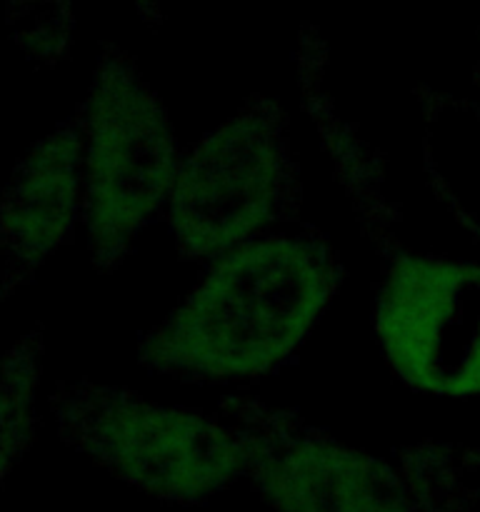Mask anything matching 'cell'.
Masks as SVG:
<instances>
[{
    "label": "cell",
    "mask_w": 480,
    "mask_h": 512,
    "mask_svg": "<svg viewBox=\"0 0 480 512\" xmlns=\"http://www.w3.org/2000/svg\"><path fill=\"white\" fill-rule=\"evenodd\" d=\"M343 275L315 228L248 240L220 255L185 303L140 338V365L180 380L268 373L303 343Z\"/></svg>",
    "instance_id": "1"
},
{
    "label": "cell",
    "mask_w": 480,
    "mask_h": 512,
    "mask_svg": "<svg viewBox=\"0 0 480 512\" xmlns=\"http://www.w3.org/2000/svg\"><path fill=\"white\" fill-rule=\"evenodd\" d=\"M48 405L63 443L165 503H205L245 478V435L195 410L88 378L58 380Z\"/></svg>",
    "instance_id": "2"
},
{
    "label": "cell",
    "mask_w": 480,
    "mask_h": 512,
    "mask_svg": "<svg viewBox=\"0 0 480 512\" xmlns=\"http://www.w3.org/2000/svg\"><path fill=\"white\" fill-rule=\"evenodd\" d=\"M83 113V220L98 273H113L160 213L178 173L168 115L133 55L103 43Z\"/></svg>",
    "instance_id": "3"
},
{
    "label": "cell",
    "mask_w": 480,
    "mask_h": 512,
    "mask_svg": "<svg viewBox=\"0 0 480 512\" xmlns=\"http://www.w3.org/2000/svg\"><path fill=\"white\" fill-rule=\"evenodd\" d=\"M170 228L183 260L223 255L303 205L285 110L265 95L210 130L178 163L168 195Z\"/></svg>",
    "instance_id": "4"
},
{
    "label": "cell",
    "mask_w": 480,
    "mask_h": 512,
    "mask_svg": "<svg viewBox=\"0 0 480 512\" xmlns=\"http://www.w3.org/2000/svg\"><path fill=\"white\" fill-rule=\"evenodd\" d=\"M385 280L375 333L400 380L445 398L480 395V265L378 245Z\"/></svg>",
    "instance_id": "5"
},
{
    "label": "cell",
    "mask_w": 480,
    "mask_h": 512,
    "mask_svg": "<svg viewBox=\"0 0 480 512\" xmlns=\"http://www.w3.org/2000/svg\"><path fill=\"white\" fill-rule=\"evenodd\" d=\"M220 410L245 435V478L278 512H415L395 468L295 410L258 398H225Z\"/></svg>",
    "instance_id": "6"
},
{
    "label": "cell",
    "mask_w": 480,
    "mask_h": 512,
    "mask_svg": "<svg viewBox=\"0 0 480 512\" xmlns=\"http://www.w3.org/2000/svg\"><path fill=\"white\" fill-rule=\"evenodd\" d=\"M80 105L30 148L0 190V303L30 285L83 218Z\"/></svg>",
    "instance_id": "7"
},
{
    "label": "cell",
    "mask_w": 480,
    "mask_h": 512,
    "mask_svg": "<svg viewBox=\"0 0 480 512\" xmlns=\"http://www.w3.org/2000/svg\"><path fill=\"white\" fill-rule=\"evenodd\" d=\"M298 78L305 98V110L313 118L315 128L323 135L330 158L335 163V173L363 223L365 235L375 245L393 238L390 225L395 215L383 198V160L370 145L360 140L355 125L343 123L335 113V103L325 90L323 73L328 63V48L320 38V30L313 23H305L298 33Z\"/></svg>",
    "instance_id": "8"
},
{
    "label": "cell",
    "mask_w": 480,
    "mask_h": 512,
    "mask_svg": "<svg viewBox=\"0 0 480 512\" xmlns=\"http://www.w3.org/2000/svg\"><path fill=\"white\" fill-rule=\"evenodd\" d=\"M425 170L435 195L480 238V108L468 98L420 90Z\"/></svg>",
    "instance_id": "9"
},
{
    "label": "cell",
    "mask_w": 480,
    "mask_h": 512,
    "mask_svg": "<svg viewBox=\"0 0 480 512\" xmlns=\"http://www.w3.org/2000/svg\"><path fill=\"white\" fill-rule=\"evenodd\" d=\"M395 455L415 512H480V450L420 443Z\"/></svg>",
    "instance_id": "10"
},
{
    "label": "cell",
    "mask_w": 480,
    "mask_h": 512,
    "mask_svg": "<svg viewBox=\"0 0 480 512\" xmlns=\"http://www.w3.org/2000/svg\"><path fill=\"white\" fill-rule=\"evenodd\" d=\"M40 365L43 325H35L0 355V485L33 445Z\"/></svg>",
    "instance_id": "11"
},
{
    "label": "cell",
    "mask_w": 480,
    "mask_h": 512,
    "mask_svg": "<svg viewBox=\"0 0 480 512\" xmlns=\"http://www.w3.org/2000/svg\"><path fill=\"white\" fill-rule=\"evenodd\" d=\"M40 20H28L20 28L18 43L28 50L33 58L55 63L63 58L65 48L70 45V30H73V15L68 5H50V15L45 18V8H38Z\"/></svg>",
    "instance_id": "12"
}]
</instances>
